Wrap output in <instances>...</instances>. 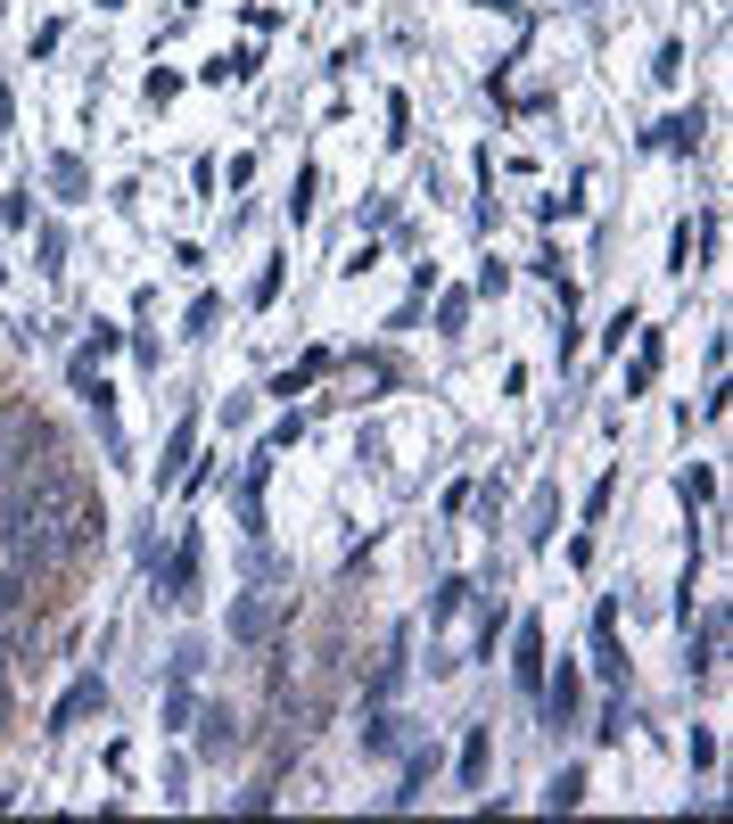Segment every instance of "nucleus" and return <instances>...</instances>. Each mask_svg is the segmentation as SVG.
<instances>
[{"mask_svg":"<svg viewBox=\"0 0 733 824\" xmlns=\"http://www.w3.org/2000/svg\"><path fill=\"white\" fill-rule=\"evenodd\" d=\"M281 289H289V256H264L256 289H247V298H256V314H264V305H281Z\"/></svg>","mask_w":733,"mask_h":824,"instance_id":"aec40b11","label":"nucleus"},{"mask_svg":"<svg viewBox=\"0 0 733 824\" xmlns=\"http://www.w3.org/2000/svg\"><path fill=\"white\" fill-rule=\"evenodd\" d=\"M17 124V92H9V75H0V132Z\"/></svg>","mask_w":733,"mask_h":824,"instance_id":"79ce46f5","label":"nucleus"},{"mask_svg":"<svg viewBox=\"0 0 733 824\" xmlns=\"http://www.w3.org/2000/svg\"><path fill=\"white\" fill-rule=\"evenodd\" d=\"M198 668H207V643H173L166 676H182V684H190V676H198Z\"/></svg>","mask_w":733,"mask_h":824,"instance_id":"7c9ffc66","label":"nucleus"},{"mask_svg":"<svg viewBox=\"0 0 733 824\" xmlns=\"http://www.w3.org/2000/svg\"><path fill=\"white\" fill-rule=\"evenodd\" d=\"M577 800H585V767H561L545 784V808H577Z\"/></svg>","mask_w":733,"mask_h":824,"instance_id":"b1692460","label":"nucleus"},{"mask_svg":"<svg viewBox=\"0 0 733 824\" xmlns=\"http://www.w3.org/2000/svg\"><path fill=\"white\" fill-rule=\"evenodd\" d=\"M190 462H198V412H182V421L166 429V453L149 462V487H157V495L182 487V470H190Z\"/></svg>","mask_w":733,"mask_h":824,"instance_id":"f03ea898","label":"nucleus"},{"mask_svg":"<svg viewBox=\"0 0 733 824\" xmlns=\"http://www.w3.org/2000/svg\"><path fill=\"white\" fill-rule=\"evenodd\" d=\"M215 322H223V298H198L182 314V338H215Z\"/></svg>","mask_w":733,"mask_h":824,"instance_id":"bb28decb","label":"nucleus"},{"mask_svg":"<svg viewBox=\"0 0 733 824\" xmlns=\"http://www.w3.org/2000/svg\"><path fill=\"white\" fill-rule=\"evenodd\" d=\"M676 495H684V504H717V470H709V462H693V470L676 478Z\"/></svg>","mask_w":733,"mask_h":824,"instance_id":"a878e982","label":"nucleus"},{"mask_svg":"<svg viewBox=\"0 0 733 824\" xmlns=\"http://www.w3.org/2000/svg\"><path fill=\"white\" fill-rule=\"evenodd\" d=\"M511 684H520L527 701L545 693V627H536V618H520V635H511Z\"/></svg>","mask_w":733,"mask_h":824,"instance_id":"39448f33","label":"nucleus"},{"mask_svg":"<svg viewBox=\"0 0 733 824\" xmlns=\"http://www.w3.org/2000/svg\"><path fill=\"white\" fill-rule=\"evenodd\" d=\"M99 710H108V676H75V684H66V701L50 710V734H75V726H91Z\"/></svg>","mask_w":733,"mask_h":824,"instance_id":"7ed1b4c3","label":"nucleus"},{"mask_svg":"<svg viewBox=\"0 0 733 824\" xmlns=\"http://www.w3.org/2000/svg\"><path fill=\"white\" fill-rule=\"evenodd\" d=\"M668 272H693V223H676V240H668Z\"/></svg>","mask_w":733,"mask_h":824,"instance_id":"4c0bfd02","label":"nucleus"},{"mask_svg":"<svg viewBox=\"0 0 733 824\" xmlns=\"http://www.w3.org/2000/svg\"><path fill=\"white\" fill-rule=\"evenodd\" d=\"M594 734H602V742H626V701H610V710H602V726H594Z\"/></svg>","mask_w":733,"mask_h":824,"instance_id":"a19ab883","label":"nucleus"},{"mask_svg":"<svg viewBox=\"0 0 733 824\" xmlns=\"http://www.w3.org/2000/svg\"><path fill=\"white\" fill-rule=\"evenodd\" d=\"M34 256H41V272H66V231L41 223V231H34Z\"/></svg>","mask_w":733,"mask_h":824,"instance_id":"393cba45","label":"nucleus"},{"mask_svg":"<svg viewBox=\"0 0 733 824\" xmlns=\"http://www.w3.org/2000/svg\"><path fill=\"white\" fill-rule=\"evenodd\" d=\"M651 75H659V83H676V75H684V41H659V66H651Z\"/></svg>","mask_w":733,"mask_h":824,"instance_id":"58836bf2","label":"nucleus"},{"mask_svg":"<svg viewBox=\"0 0 733 824\" xmlns=\"http://www.w3.org/2000/svg\"><path fill=\"white\" fill-rule=\"evenodd\" d=\"M536 701H545L552 726H577V710H585V676H577V668L552 676V668H545V693H536Z\"/></svg>","mask_w":733,"mask_h":824,"instance_id":"6e6552de","label":"nucleus"},{"mask_svg":"<svg viewBox=\"0 0 733 824\" xmlns=\"http://www.w3.org/2000/svg\"><path fill=\"white\" fill-rule=\"evenodd\" d=\"M297 437H305V412H289V421H272V437H264V446H272V453H289Z\"/></svg>","mask_w":733,"mask_h":824,"instance_id":"e433bc0d","label":"nucleus"},{"mask_svg":"<svg viewBox=\"0 0 733 824\" xmlns=\"http://www.w3.org/2000/svg\"><path fill=\"white\" fill-rule=\"evenodd\" d=\"M404 643H413V635L395 627V635H388V659L371 668V710H388V701H395V684H404V668H413V659H404Z\"/></svg>","mask_w":733,"mask_h":824,"instance_id":"9b49d317","label":"nucleus"},{"mask_svg":"<svg viewBox=\"0 0 733 824\" xmlns=\"http://www.w3.org/2000/svg\"><path fill=\"white\" fill-rule=\"evenodd\" d=\"M363 750H371V759H388V750H404V717L371 710V726H363Z\"/></svg>","mask_w":733,"mask_h":824,"instance_id":"a211bd4d","label":"nucleus"},{"mask_svg":"<svg viewBox=\"0 0 733 824\" xmlns=\"http://www.w3.org/2000/svg\"><path fill=\"white\" fill-rule=\"evenodd\" d=\"M404 141H413V99L388 92V149H404Z\"/></svg>","mask_w":733,"mask_h":824,"instance_id":"cd10ccee","label":"nucleus"},{"mask_svg":"<svg viewBox=\"0 0 733 824\" xmlns=\"http://www.w3.org/2000/svg\"><path fill=\"white\" fill-rule=\"evenodd\" d=\"M223 66H231V83H247V75L264 66V58H256V41H231V50H223Z\"/></svg>","mask_w":733,"mask_h":824,"instance_id":"72a5a7b5","label":"nucleus"},{"mask_svg":"<svg viewBox=\"0 0 733 824\" xmlns=\"http://www.w3.org/2000/svg\"><path fill=\"white\" fill-rule=\"evenodd\" d=\"M594 668H602V684H619V676H626V652H619V627H594Z\"/></svg>","mask_w":733,"mask_h":824,"instance_id":"4be33fe9","label":"nucleus"},{"mask_svg":"<svg viewBox=\"0 0 733 824\" xmlns=\"http://www.w3.org/2000/svg\"><path fill=\"white\" fill-rule=\"evenodd\" d=\"M478 9H503V17H520V0H478Z\"/></svg>","mask_w":733,"mask_h":824,"instance_id":"37998d69","label":"nucleus"},{"mask_svg":"<svg viewBox=\"0 0 733 824\" xmlns=\"http://www.w3.org/2000/svg\"><path fill=\"white\" fill-rule=\"evenodd\" d=\"M471 594H478L471 578H445V585H437V594H429V627H445V618L462 610V602H471Z\"/></svg>","mask_w":733,"mask_h":824,"instance_id":"5701e85b","label":"nucleus"},{"mask_svg":"<svg viewBox=\"0 0 733 824\" xmlns=\"http://www.w3.org/2000/svg\"><path fill=\"white\" fill-rule=\"evenodd\" d=\"M50 190H58V198H91V166H83L75 149H58L50 157Z\"/></svg>","mask_w":733,"mask_h":824,"instance_id":"2eb2a0df","label":"nucleus"},{"mask_svg":"<svg viewBox=\"0 0 733 824\" xmlns=\"http://www.w3.org/2000/svg\"><path fill=\"white\" fill-rule=\"evenodd\" d=\"M437 330H445V338L471 330V289H437Z\"/></svg>","mask_w":733,"mask_h":824,"instance_id":"6ab92c4d","label":"nucleus"},{"mask_svg":"<svg viewBox=\"0 0 733 824\" xmlns=\"http://www.w3.org/2000/svg\"><path fill=\"white\" fill-rule=\"evenodd\" d=\"M198 717V701H190V684L182 676H166V726H190Z\"/></svg>","mask_w":733,"mask_h":824,"instance_id":"c756f323","label":"nucleus"},{"mask_svg":"<svg viewBox=\"0 0 733 824\" xmlns=\"http://www.w3.org/2000/svg\"><path fill=\"white\" fill-rule=\"evenodd\" d=\"M610 504H619V470H602V478H594V495H585V520H602Z\"/></svg>","mask_w":733,"mask_h":824,"instance_id":"473e14b6","label":"nucleus"},{"mask_svg":"<svg viewBox=\"0 0 733 824\" xmlns=\"http://www.w3.org/2000/svg\"><path fill=\"white\" fill-rule=\"evenodd\" d=\"M659 363H668V338H659V330H643L635 363H626V404H635V396H643V388H651V379H659Z\"/></svg>","mask_w":733,"mask_h":824,"instance_id":"f8f14e48","label":"nucleus"},{"mask_svg":"<svg viewBox=\"0 0 733 824\" xmlns=\"http://www.w3.org/2000/svg\"><path fill=\"white\" fill-rule=\"evenodd\" d=\"M198 569H207V544L182 536L173 544V569L157 578V602H166V610H190V602H198Z\"/></svg>","mask_w":733,"mask_h":824,"instance_id":"f257e3e1","label":"nucleus"},{"mask_svg":"<svg viewBox=\"0 0 733 824\" xmlns=\"http://www.w3.org/2000/svg\"><path fill=\"white\" fill-rule=\"evenodd\" d=\"M693 627V618H684ZM717 652H725V610H709L693 627V643H684V676H717Z\"/></svg>","mask_w":733,"mask_h":824,"instance_id":"0eeeda50","label":"nucleus"},{"mask_svg":"<svg viewBox=\"0 0 733 824\" xmlns=\"http://www.w3.org/2000/svg\"><path fill=\"white\" fill-rule=\"evenodd\" d=\"M314 190H321V173H314V166H297V182H289V223H297V231L314 223Z\"/></svg>","mask_w":733,"mask_h":824,"instance_id":"412c9836","label":"nucleus"},{"mask_svg":"<svg viewBox=\"0 0 733 824\" xmlns=\"http://www.w3.org/2000/svg\"><path fill=\"white\" fill-rule=\"evenodd\" d=\"M651 141H659V149H676V157H693L700 141H709V108H684V116H668V124H659Z\"/></svg>","mask_w":733,"mask_h":824,"instance_id":"9d476101","label":"nucleus"},{"mask_svg":"<svg viewBox=\"0 0 733 824\" xmlns=\"http://www.w3.org/2000/svg\"><path fill=\"white\" fill-rule=\"evenodd\" d=\"M115 347H124V330H108V322H99V330H91V338H83V347H75V363H108Z\"/></svg>","mask_w":733,"mask_h":824,"instance_id":"c85d7f7f","label":"nucleus"},{"mask_svg":"<svg viewBox=\"0 0 733 824\" xmlns=\"http://www.w3.org/2000/svg\"><path fill=\"white\" fill-rule=\"evenodd\" d=\"M99 9H115V0H99Z\"/></svg>","mask_w":733,"mask_h":824,"instance_id":"c03bdc74","label":"nucleus"},{"mask_svg":"<svg viewBox=\"0 0 733 824\" xmlns=\"http://www.w3.org/2000/svg\"><path fill=\"white\" fill-rule=\"evenodd\" d=\"M429 775H437V750H413V759H404V791H388V808H413L420 791H429Z\"/></svg>","mask_w":733,"mask_h":824,"instance_id":"f3484780","label":"nucleus"},{"mask_svg":"<svg viewBox=\"0 0 733 824\" xmlns=\"http://www.w3.org/2000/svg\"><path fill=\"white\" fill-rule=\"evenodd\" d=\"M684 759H693V767H717V734L693 726V734H684Z\"/></svg>","mask_w":733,"mask_h":824,"instance_id":"f704fd0d","label":"nucleus"},{"mask_svg":"<svg viewBox=\"0 0 733 824\" xmlns=\"http://www.w3.org/2000/svg\"><path fill=\"white\" fill-rule=\"evenodd\" d=\"M256 421V396H223V429H247Z\"/></svg>","mask_w":733,"mask_h":824,"instance_id":"ea45409f","label":"nucleus"},{"mask_svg":"<svg viewBox=\"0 0 733 824\" xmlns=\"http://www.w3.org/2000/svg\"><path fill=\"white\" fill-rule=\"evenodd\" d=\"M552 520H561V487H536V504H527V544L536 553L552 544Z\"/></svg>","mask_w":733,"mask_h":824,"instance_id":"dca6fc26","label":"nucleus"},{"mask_svg":"<svg viewBox=\"0 0 733 824\" xmlns=\"http://www.w3.org/2000/svg\"><path fill=\"white\" fill-rule=\"evenodd\" d=\"M321 372H330V347H314V355H297V363H289V372H281V379H272V388H264V396H289V404H297V396H305V388H314V379H321Z\"/></svg>","mask_w":733,"mask_h":824,"instance_id":"ddd939ff","label":"nucleus"},{"mask_svg":"<svg viewBox=\"0 0 733 824\" xmlns=\"http://www.w3.org/2000/svg\"><path fill=\"white\" fill-rule=\"evenodd\" d=\"M231 643H272V610H264L256 594L231 602Z\"/></svg>","mask_w":733,"mask_h":824,"instance_id":"4468645a","label":"nucleus"},{"mask_svg":"<svg viewBox=\"0 0 733 824\" xmlns=\"http://www.w3.org/2000/svg\"><path fill=\"white\" fill-rule=\"evenodd\" d=\"M231 750H240V717H231V701H207V710H198V759L223 767Z\"/></svg>","mask_w":733,"mask_h":824,"instance_id":"423d86ee","label":"nucleus"},{"mask_svg":"<svg viewBox=\"0 0 733 824\" xmlns=\"http://www.w3.org/2000/svg\"><path fill=\"white\" fill-rule=\"evenodd\" d=\"M173 92H182V75H173V66H149V108H173Z\"/></svg>","mask_w":733,"mask_h":824,"instance_id":"c9c22d12","label":"nucleus"},{"mask_svg":"<svg viewBox=\"0 0 733 824\" xmlns=\"http://www.w3.org/2000/svg\"><path fill=\"white\" fill-rule=\"evenodd\" d=\"M494 775V726H471L462 734V791H487Z\"/></svg>","mask_w":733,"mask_h":824,"instance_id":"1a4fd4ad","label":"nucleus"},{"mask_svg":"<svg viewBox=\"0 0 733 824\" xmlns=\"http://www.w3.org/2000/svg\"><path fill=\"white\" fill-rule=\"evenodd\" d=\"M99 536H108V504H99V495H75L66 520H58V553H91Z\"/></svg>","mask_w":733,"mask_h":824,"instance_id":"20e7f679","label":"nucleus"},{"mask_svg":"<svg viewBox=\"0 0 733 824\" xmlns=\"http://www.w3.org/2000/svg\"><path fill=\"white\" fill-rule=\"evenodd\" d=\"M503 627H511V610H503V594H494L487 627H478V659H494V643H503Z\"/></svg>","mask_w":733,"mask_h":824,"instance_id":"2f4dec72","label":"nucleus"}]
</instances>
